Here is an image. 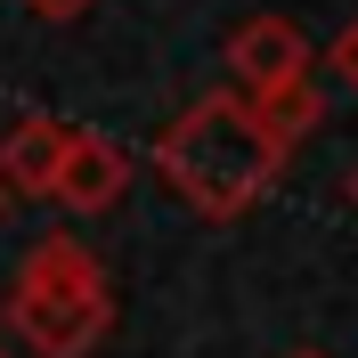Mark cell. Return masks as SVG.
Masks as SVG:
<instances>
[{"instance_id": "obj_4", "label": "cell", "mask_w": 358, "mask_h": 358, "mask_svg": "<svg viewBox=\"0 0 358 358\" xmlns=\"http://www.w3.org/2000/svg\"><path fill=\"white\" fill-rule=\"evenodd\" d=\"M122 187H131V147L106 131H73L66 147V171H57V212H73V220H98V212H114L122 203Z\"/></svg>"}, {"instance_id": "obj_2", "label": "cell", "mask_w": 358, "mask_h": 358, "mask_svg": "<svg viewBox=\"0 0 358 358\" xmlns=\"http://www.w3.org/2000/svg\"><path fill=\"white\" fill-rule=\"evenodd\" d=\"M8 334L33 358H90L114 334V285L106 261L73 236V228H49L41 245H24L17 277H8Z\"/></svg>"}, {"instance_id": "obj_6", "label": "cell", "mask_w": 358, "mask_h": 358, "mask_svg": "<svg viewBox=\"0 0 358 358\" xmlns=\"http://www.w3.org/2000/svg\"><path fill=\"white\" fill-rule=\"evenodd\" d=\"M252 106H261L268 122H277V131H285L293 147H301V138H310L317 122H326V90H317V82H301V90H285V98H252Z\"/></svg>"}, {"instance_id": "obj_3", "label": "cell", "mask_w": 358, "mask_h": 358, "mask_svg": "<svg viewBox=\"0 0 358 358\" xmlns=\"http://www.w3.org/2000/svg\"><path fill=\"white\" fill-rule=\"evenodd\" d=\"M228 82L245 98H285V90L317 82V49L285 8H261V17H245L228 33Z\"/></svg>"}, {"instance_id": "obj_9", "label": "cell", "mask_w": 358, "mask_h": 358, "mask_svg": "<svg viewBox=\"0 0 358 358\" xmlns=\"http://www.w3.org/2000/svg\"><path fill=\"white\" fill-rule=\"evenodd\" d=\"M8 196H17V187H8V179H0V212H8Z\"/></svg>"}, {"instance_id": "obj_11", "label": "cell", "mask_w": 358, "mask_h": 358, "mask_svg": "<svg viewBox=\"0 0 358 358\" xmlns=\"http://www.w3.org/2000/svg\"><path fill=\"white\" fill-rule=\"evenodd\" d=\"M350 203H358V171H350Z\"/></svg>"}, {"instance_id": "obj_10", "label": "cell", "mask_w": 358, "mask_h": 358, "mask_svg": "<svg viewBox=\"0 0 358 358\" xmlns=\"http://www.w3.org/2000/svg\"><path fill=\"white\" fill-rule=\"evenodd\" d=\"M285 358H326V350H285Z\"/></svg>"}, {"instance_id": "obj_7", "label": "cell", "mask_w": 358, "mask_h": 358, "mask_svg": "<svg viewBox=\"0 0 358 358\" xmlns=\"http://www.w3.org/2000/svg\"><path fill=\"white\" fill-rule=\"evenodd\" d=\"M326 66H334V82L350 90V98H358V17H350V24L334 33V49H326Z\"/></svg>"}, {"instance_id": "obj_5", "label": "cell", "mask_w": 358, "mask_h": 358, "mask_svg": "<svg viewBox=\"0 0 358 358\" xmlns=\"http://www.w3.org/2000/svg\"><path fill=\"white\" fill-rule=\"evenodd\" d=\"M66 147H73V131L57 114H17V122L0 131V179H8L17 196H57Z\"/></svg>"}, {"instance_id": "obj_8", "label": "cell", "mask_w": 358, "mask_h": 358, "mask_svg": "<svg viewBox=\"0 0 358 358\" xmlns=\"http://www.w3.org/2000/svg\"><path fill=\"white\" fill-rule=\"evenodd\" d=\"M24 17H41V24H73V17H90V0H24Z\"/></svg>"}, {"instance_id": "obj_12", "label": "cell", "mask_w": 358, "mask_h": 358, "mask_svg": "<svg viewBox=\"0 0 358 358\" xmlns=\"http://www.w3.org/2000/svg\"><path fill=\"white\" fill-rule=\"evenodd\" d=\"M0 358H8V342H0Z\"/></svg>"}, {"instance_id": "obj_1", "label": "cell", "mask_w": 358, "mask_h": 358, "mask_svg": "<svg viewBox=\"0 0 358 358\" xmlns=\"http://www.w3.org/2000/svg\"><path fill=\"white\" fill-rule=\"evenodd\" d=\"M293 138L252 106L245 90H203L196 106H179V122L155 138V171L187 212L203 220H245L252 203L285 179Z\"/></svg>"}]
</instances>
